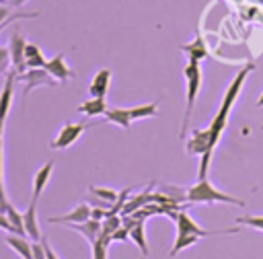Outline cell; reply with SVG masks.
<instances>
[{"label": "cell", "mask_w": 263, "mask_h": 259, "mask_svg": "<svg viewBox=\"0 0 263 259\" xmlns=\"http://www.w3.org/2000/svg\"><path fill=\"white\" fill-rule=\"evenodd\" d=\"M51 171H53V160H47V162L35 173V177H33V195H31V197L39 199V195L43 193V189H45V185H47V181H49V177H51Z\"/></svg>", "instance_id": "cell-17"}, {"label": "cell", "mask_w": 263, "mask_h": 259, "mask_svg": "<svg viewBox=\"0 0 263 259\" xmlns=\"http://www.w3.org/2000/svg\"><path fill=\"white\" fill-rule=\"evenodd\" d=\"M33 259H45V247L41 240H33Z\"/></svg>", "instance_id": "cell-29"}, {"label": "cell", "mask_w": 263, "mask_h": 259, "mask_svg": "<svg viewBox=\"0 0 263 259\" xmlns=\"http://www.w3.org/2000/svg\"><path fill=\"white\" fill-rule=\"evenodd\" d=\"M199 238H201V236H197V234H185V232H177V238H175L173 249H171V253H168V255H171V257L179 255L183 249H187V247L195 245Z\"/></svg>", "instance_id": "cell-21"}, {"label": "cell", "mask_w": 263, "mask_h": 259, "mask_svg": "<svg viewBox=\"0 0 263 259\" xmlns=\"http://www.w3.org/2000/svg\"><path fill=\"white\" fill-rule=\"evenodd\" d=\"M18 78L25 82L23 97H27L33 88H39V86H55V84H58V80H55L45 68H29V70L23 72Z\"/></svg>", "instance_id": "cell-4"}, {"label": "cell", "mask_w": 263, "mask_h": 259, "mask_svg": "<svg viewBox=\"0 0 263 259\" xmlns=\"http://www.w3.org/2000/svg\"><path fill=\"white\" fill-rule=\"evenodd\" d=\"M257 2H263V0H257Z\"/></svg>", "instance_id": "cell-39"}, {"label": "cell", "mask_w": 263, "mask_h": 259, "mask_svg": "<svg viewBox=\"0 0 263 259\" xmlns=\"http://www.w3.org/2000/svg\"><path fill=\"white\" fill-rule=\"evenodd\" d=\"M107 111V101L105 97H90L88 101L78 105V113L86 115V117H97V115H105Z\"/></svg>", "instance_id": "cell-16"}, {"label": "cell", "mask_w": 263, "mask_h": 259, "mask_svg": "<svg viewBox=\"0 0 263 259\" xmlns=\"http://www.w3.org/2000/svg\"><path fill=\"white\" fill-rule=\"evenodd\" d=\"M6 216L10 220V224L14 226V232L16 234H25V224H23V212H18L14 206H8L6 210Z\"/></svg>", "instance_id": "cell-24"}, {"label": "cell", "mask_w": 263, "mask_h": 259, "mask_svg": "<svg viewBox=\"0 0 263 259\" xmlns=\"http://www.w3.org/2000/svg\"><path fill=\"white\" fill-rule=\"evenodd\" d=\"M113 240H127L129 238V228H125V226H119L115 232H113V236H111Z\"/></svg>", "instance_id": "cell-30"}, {"label": "cell", "mask_w": 263, "mask_h": 259, "mask_svg": "<svg viewBox=\"0 0 263 259\" xmlns=\"http://www.w3.org/2000/svg\"><path fill=\"white\" fill-rule=\"evenodd\" d=\"M41 243H43V247H45V259H60V257L55 255V251L51 249V245L47 243V238H41Z\"/></svg>", "instance_id": "cell-33"}, {"label": "cell", "mask_w": 263, "mask_h": 259, "mask_svg": "<svg viewBox=\"0 0 263 259\" xmlns=\"http://www.w3.org/2000/svg\"><path fill=\"white\" fill-rule=\"evenodd\" d=\"M88 125L86 123H66L62 130H60V134H58V138L55 140H51V148L53 150H64V148H68V146H72L78 138H80V134L86 130Z\"/></svg>", "instance_id": "cell-6"}, {"label": "cell", "mask_w": 263, "mask_h": 259, "mask_svg": "<svg viewBox=\"0 0 263 259\" xmlns=\"http://www.w3.org/2000/svg\"><path fill=\"white\" fill-rule=\"evenodd\" d=\"M2 2H6V0H0V4H2Z\"/></svg>", "instance_id": "cell-38"}, {"label": "cell", "mask_w": 263, "mask_h": 259, "mask_svg": "<svg viewBox=\"0 0 263 259\" xmlns=\"http://www.w3.org/2000/svg\"><path fill=\"white\" fill-rule=\"evenodd\" d=\"M8 206H10V203H8L6 199H0V212H2V214H6V210H8Z\"/></svg>", "instance_id": "cell-35"}, {"label": "cell", "mask_w": 263, "mask_h": 259, "mask_svg": "<svg viewBox=\"0 0 263 259\" xmlns=\"http://www.w3.org/2000/svg\"><path fill=\"white\" fill-rule=\"evenodd\" d=\"M90 193H95V195H99L101 199H105V201H111V206H113V201L117 199V191H113V189H105V187H90Z\"/></svg>", "instance_id": "cell-26"}, {"label": "cell", "mask_w": 263, "mask_h": 259, "mask_svg": "<svg viewBox=\"0 0 263 259\" xmlns=\"http://www.w3.org/2000/svg\"><path fill=\"white\" fill-rule=\"evenodd\" d=\"M0 230H8V232H14V226L10 224L8 216H6V214H2V212H0Z\"/></svg>", "instance_id": "cell-32"}, {"label": "cell", "mask_w": 263, "mask_h": 259, "mask_svg": "<svg viewBox=\"0 0 263 259\" xmlns=\"http://www.w3.org/2000/svg\"><path fill=\"white\" fill-rule=\"evenodd\" d=\"M156 111H158V105L156 103H148V105L132 107L129 109V115H132V119H146V117H154Z\"/></svg>", "instance_id": "cell-23"}, {"label": "cell", "mask_w": 263, "mask_h": 259, "mask_svg": "<svg viewBox=\"0 0 263 259\" xmlns=\"http://www.w3.org/2000/svg\"><path fill=\"white\" fill-rule=\"evenodd\" d=\"M175 224H177V232H185V234H197V236H210V234H218L212 230H203L201 226H197L193 222V218L185 212H175Z\"/></svg>", "instance_id": "cell-10"}, {"label": "cell", "mask_w": 263, "mask_h": 259, "mask_svg": "<svg viewBox=\"0 0 263 259\" xmlns=\"http://www.w3.org/2000/svg\"><path fill=\"white\" fill-rule=\"evenodd\" d=\"M37 201L35 197H31L27 210L23 212V224H25V232L31 236V240H41V232H39V224H37Z\"/></svg>", "instance_id": "cell-9"}, {"label": "cell", "mask_w": 263, "mask_h": 259, "mask_svg": "<svg viewBox=\"0 0 263 259\" xmlns=\"http://www.w3.org/2000/svg\"><path fill=\"white\" fill-rule=\"evenodd\" d=\"M18 78V72L14 68H10L6 72V80H4V86L0 90V119L4 121L8 111H10V105H12V95H14V82Z\"/></svg>", "instance_id": "cell-7"}, {"label": "cell", "mask_w": 263, "mask_h": 259, "mask_svg": "<svg viewBox=\"0 0 263 259\" xmlns=\"http://www.w3.org/2000/svg\"><path fill=\"white\" fill-rule=\"evenodd\" d=\"M187 154H203V152H214V148L210 146V127L205 130H193L189 140H187Z\"/></svg>", "instance_id": "cell-8"}, {"label": "cell", "mask_w": 263, "mask_h": 259, "mask_svg": "<svg viewBox=\"0 0 263 259\" xmlns=\"http://www.w3.org/2000/svg\"><path fill=\"white\" fill-rule=\"evenodd\" d=\"M105 121H109V123H115V125H119V127H123V130H127L129 125H132V115H129V109H119V107H115V109H109L107 107V111H105Z\"/></svg>", "instance_id": "cell-19"}, {"label": "cell", "mask_w": 263, "mask_h": 259, "mask_svg": "<svg viewBox=\"0 0 263 259\" xmlns=\"http://www.w3.org/2000/svg\"><path fill=\"white\" fill-rule=\"evenodd\" d=\"M107 249H109V245L103 243L101 238H97L92 243V259H107Z\"/></svg>", "instance_id": "cell-27"}, {"label": "cell", "mask_w": 263, "mask_h": 259, "mask_svg": "<svg viewBox=\"0 0 263 259\" xmlns=\"http://www.w3.org/2000/svg\"><path fill=\"white\" fill-rule=\"evenodd\" d=\"M8 16H10V8L6 6V2H2L0 4V23H4Z\"/></svg>", "instance_id": "cell-34"}, {"label": "cell", "mask_w": 263, "mask_h": 259, "mask_svg": "<svg viewBox=\"0 0 263 259\" xmlns=\"http://www.w3.org/2000/svg\"><path fill=\"white\" fill-rule=\"evenodd\" d=\"M68 228H72L74 232H80L90 245L99 238V234H101V220H92V218H88V220H84V222H78V224H66Z\"/></svg>", "instance_id": "cell-14"}, {"label": "cell", "mask_w": 263, "mask_h": 259, "mask_svg": "<svg viewBox=\"0 0 263 259\" xmlns=\"http://www.w3.org/2000/svg\"><path fill=\"white\" fill-rule=\"evenodd\" d=\"M45 64H47V60L43 58L41 49L35 43H27L25 45V66H27V70L29 68H45Z\"/></svg>", "instance_id": "cell-20"}, {"label": "cell", "mask_w": 263, "mask_h": 259, "mask_svg": "<svg viewBox=\"0 0 263 259\" xmlns=\"http://www.w3.org/2000/svg\"><path fill=\"white\" fill-rule=\"evenodd\" d=\"M8 62H10V51H8V47H0V74L8 72Z\"/></svg>", "instance_id": "cell-28"}, {"label": "cell", "mask_w": 263, "mask_h": 259, "mask_svg": "<svg viewBox=\"0 0 263 259\" xmlns=\"http://www.w3.org/2000/svg\"><path fill=\"white\" fill-rule=\"evenodd\" d=\"M179 49H181V51H185L189 60H197V62H201L203 58H208V49H205V43H203V39H201L199 35H197L193 41L179 45Z\"/></svg>", "instance_id": "cell-18"}, {"label": "cell", "mask_w": 263, "mask_h": 259, "mask_svg": "<svg viewBox=\"0 0 263 259\" xmlns=\"http://www.w3.org/2000/svg\"><path fill=\"white\" fill-rule=\"evenodd\" d=\"M187 201L191 203H230V206H245L242 199L234 197V195H228L224 191H218L210 181L208 177L205 179H199L193 187L187 189Z\"/></svg>", "instance_id": "cell-3"}, {"label": "cell", "mask_w": 263, "mask_h": 259, "mask_svg": "<svg viewBox=\"0 0 263 259\" xmlns=\"http://www.w3.org/2000/svg\"><path fill=\"white\" fill-rule=\"evenodd\" d=\"M25 2H29V0H8L10 6H21V4H25Z\"/></svg>", "instance_id": "cell-36"}, {"label": "cell", "mask_w": 263, "mask_h": 259, "mask_svg": "<svg viewBox=\"0 0 263 259\" xmlns=\"http://www.w3.org/2000/svg\"><path fill=\"white\" fill-rule=\"evenodd\" d=\"M183 76L187 82V92H185V111H183V121H181V138L187 134V125H189V117L193 113V105L195 99L199 95L201 88V68L197 60H189L187 66L183 68Z\"/></svg>", "instance_id": "cell-2"}, {"label": "cell", "mask_w": 263, "mask_h": 259, "mask_svg": "<svg viewBox=\"0 0 263 259\" xmlns=\"http://www.w3.org/2000/svg\"><path fill=\"white\" fill-rule=\"evenodd\" d=\"M257 107H263V92H261V97H259V101H257Z\"/></svg>", "instance_id": "cell-37"}, {"label": "cell", "mask_w": 263, "mask_h": 259, "mask_svg": "<svg viewBox=\"0 0 263 259\" xmlns=\"http://www.w3.org/2000/svg\"><path fill=\"white\" fill-rule=\"evenodd\" d=\"M253 70H255V64L242 66V68L238 70V74L232 78V82L228 84V88H226V92H224V99H222V105H220L218 113L214 115V119H212V123H210V146H212V148H216V144L220 142V136H222V132H224V127H226V123H228L230 109H232L234 101L238 99L247 76H249Z\"/></svg>", "instance_id": "cell-1"}, {"label": "cell", "mask_w": 263, "mask_h": 259, "mask_svg": "<svg viewBox=\"0 0 263 259\" xmlns=\"http://www.w3.org/2000/svg\"><path fill=\"white\" fill-rule=\"evenodd\" d=\"M105 216H107V210L105 208H90V218L92 220H105Z\"/></svg>", "instance_id": "cell-31"}, {"label": "cell", "mask_w": 263, "mask_h": 259, "mask_svg": "<svg viewBox=\"0 0 263 259\" xmlns=\"http://www.w3.org/2000/svg\"><path fill=\"white\" fill-rule=\"evenodd\" d=\"M88 218H90V208H88L86 203H80V206H76V208H74L72 212H68V214L47 218V222H51V224H78V222H84V220H88Z\"/></svg>", "instance_id": "cell-12"}, {"label": "cell", "mask_w": 263, "mask_h": 259, "mask_svg": "<svg viewBox=\"0 0 263 259\" xmlns=\"http://www.w3.org/2000/svg\"><path fill=\"white\" fill-rule=\"evenodd\" d=\"M25 35H21L18 31H14L8 39V51H10V64L12 68L18 72V76L23 72H27V66H25Z\"/></svg>", "instance_id": "cell-5"}, {"label": "cell", "mask_w": 263, "mask_h": 259, "mask_svg": "<svg viewBox=\"0 0 263 259\" xmlns=\"http://www.w3.org/2000/svg\"><path fill=\"white\" fill-rule=\"evenodd\" d=\"M109 82H111V70H109V68H101V70L95 74V78L90 80V84H88L90 97H107Z\"/></svg>", "instance_id": "cell-13"}, {"label": "cell", "mask_w": 263, "mask_h": 259, "mask_svg": "<svg viewBox=\"0 0 263 259\" xmlns=\"http://www.w3.org/2000/svg\"><path fill=\"white\" fill-rule=\"evenodd\" d=\"M45 70H47L58 82H66V80H70V78L74 76V72L68 68L66 60H64V53H58V55H53L51 60H47Z\"/></svg>", "instance_id": "cell-11"}, {"label": "cell", "mask_w": 263, "mask_h": 259, "mask_svg": "<svg viewBox=\"0 0 263 259\" xmlns=\"http://www.w3.org/2000/svg\"><path fill=\"white\" fill-rule=\"evenodd\" d=\"M4 240H6L8 247L14 249V253L21 259H33V243H29L23 234H8Z\"/></svg>", "instance_id": "cell-15"}, {"label": "cell", "mask_w": 263, "mask_h": 259, "mask_svg": "<svg viewBox=\"0 0 263 259\" xmlns=\"http://www.w3.org/2000/svg\"><path fill=\"white\" fill-rule=\"evenodd\" d=\"M129 238L140 247L142 255L146 257V255H148V240H146V232H144V222H142V220L129 230Z\"/></svg>", "instance_id": "cell-22"}, {"label": "cell", "mask_w": 263, "mask_h": 259, "mask_svg": "<svg viewBox=\"0 0 263 259\" xmlns=\"http://www.w3.org/2000/svg\"><path fill=\"white\" fill-rule=\"evenodd\" d=\"M236 222L242 224V226H251V228L263 230V216H240V218H236Z\"/></svg>", "instance_id": "cell-25"}]
</instances>
